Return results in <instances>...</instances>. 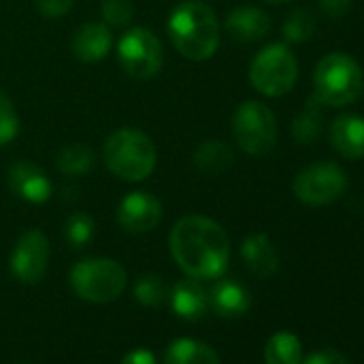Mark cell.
Here are the masks:
<instances>
[{
    "label": "cell",
    "instance_id": "4fadbf2b",
    "mask_svg": "<svg viewBox=\"0 0 364 364\" xmlns=\"http://www.w3.org/2000/svg\"><path fill=\"white\" fill-rule=\"evenodd\" d=\"M330 146L341 156L364 159V118L358 114H341L330 122Z\"/></svg>",
    "mask_w": 364,
    "mask_h": 364
},
{
    "label": "cell",
    "instance_id": "8992f818",
    "mask_svg": "<svg viewBox=\"0 0 364 364\" xmlns=\"http://www.w3.org/2000/svg\"><path fill=\"white\" fill-rule=\"evenodd\" d=\"M251 86L264 97H283L298 82V60L287 43H270L249 67Z\"/></svg>",
    "mask_w": 364,
    "mask_h": 364
},
{
    "label": "cell",
    "instance_id": "2e32d148",
    "mask_svg": "<svg viewBox=\"0 0 364 364\" xmlns=\"http://www.w3.org/2000/svg\"><path fill=\"white\" fill-rule=\"evenodd\" d=\"M270 18L257 7H236L225 20L230 37L238 43H257L270 33Z\"/></svg>",
    "mask_w": 364,
    "mask_h": 364
},
{
    "label": "cell",
    "instance_id": "52a82bcc",
    "mask_svg": "<svg viewBox=\"0 0 364 364\" xmlns=\"http://www.w3.org/2000/svg\"><path fill=\"white\" fill-rule=\"evenodd\" d=\"M232 133L236 144L251 156H264L277 146V118L272 109L259 101H245L232 118Z\"/></svg>",
    "mask_w": 364,
    "mask_h": 364
},
{
    "label": "cell",
    "instance_id": "d6986e66",
    "mask_svg": "<svg viewBox=\"0 0 364 364\" xmlns=\"http://www.w3.org/2000/svg\"><path fill=\"white\" fill-rule=\"evenodd\" d=\"M165 364H221V358L202 341L178 338L169 343L165 351Z\"/></svg>",
    "mask_w": 364,
    "mask_h": 364
},
{
    "label": "cell",
    "instance_id": "83f0119b",
    "mask_svg": "<svg viewBox=\"0 0 364 364\" xmlns=\"http://www.w3.org/2000/svg\"><path fill=\"white\" fill-rule=\"evenodd\" d=\"M135 16V7L131 0H103L101 3V18L103 24L112 28H124L131 24Z\"/></svg>",
    "mask_w": 364,
    "mask_h": 364
},
{
    "label": "cell",
    "instance_id": "7a4b0ae2",
    "mask_svg": "<svg viewBox=\"0 0 364 364\" xmlns=\"http://www.w3.org/2000/svg\"><path fill=\"white\" fill-rule=\"evenodd\" d=\"M167 35L180 56L200 63L208 60L219 50L221 24L206 3L185 0L169 14Z\"/></svg>",
    "mask_w": 364,
    "mask_h": 364
},
{
    "label": "cell",
    "instance_id": "8fae6325",
    "mask_svg": "<svg viewBox=\"0 0 364 364\" xmlns=\"http://www.w3.org/2000/svg\"><path fill=\"white\" fill-rule=\"evenodd\" d=\"M161 217H163L161 202L146 191L127 193L116 210V219L120 228L131 234H146L154 230L161 223Z\"/></svg>",
    "mask_w": 364,
    "mask_h": 364
},
{
    "label": "cell",
    "instance_id": "4dcf8cb0",
    "mask_svg": "<svg viewBox=\"0 0 364 364\" xmlns=\"http://www.w3.org/2000/svg\"><path fill=\"white\" fill-rule=\"evenodd\" d=\"M302 364H349V360L336 349H321L309 358H302Z\"/></svg>",
    "mask_w": 364,
    "mask_h": 364
},
{
    "label": "cell",
    "instance_id": "44dd1931",
    "mask_svg": "<svg viewBox=\"0 0 364 364\" xmlns=\"http://www.w3.org/2000/svg\"><path fill=\"white\" fill-rule=\"evenodd\" d=\"M321 107L323 103L313 95L309 101H306V107L294 118L291 122V135L298 144H313L321 131H323V114H321Z\"/></svg>",
    "mask_w": 364,
    "mask_h": 364
},
{
    "label": "cell",
    "instance_id": "5b68a950",
    "mask_svg": "<svg viewBox=\"0 0 364 364\" xmlns=\"http://www.w3.org/2000/svg\"><path fill=\"white\" fill-rule=\"evenodd\" d=\"M69 283L82 300L92 304H107L124 291L127 272L114 259L92 257L82 259L73 266Z\"/></svg>",
    "mask_w": 364,
    "mask_h": 364
},
{
    "label": "cell",
    "instance_id": "1f68e13d",
    "mask_svg": "<svg viewBox=\"0 0 364 364\" xmlns=\"http://www.w3.org/2000/svg\"><path fill=\"white\" fill-rule=\"evenodd\" d=\"M120 364H156V358H154V353H152L150 349L139 347V349L129 351V353L122 358Z\"/></svg>",
    "mask_w": 364,
    "mask_h": 364
},
{
    "label": "cell",
    "instance_id": "ba28073f",
    "mask_svg": "<svg viewBox=\"0 0 364 364\" xmlns=\"http://www.w3.org/2000/svg\"><path fill=\"white\" fill-rule=\"evenodd\" d=\"M116 54L122 71L133 80H150L163 67L161 39L141 26L131 28L120 37Z\"/></svg>",
    "mask_w": 364,
    "mask_h": 364
},
{
    "label": "cell",
    "instance_id": "d4e9b609",
    "mask_svg": "<svg viewBox=\"0 0 364 364\" xmlns=\"http://www.w3.org/2000/svg\"><path fill=\"white\" fill-rule=\"evenodd\" d=\"M133 296L144 306H161L169 298V287L159 274H141L133 285Z\"/></svg>",
    "mask_w": 364,
    "mask_h": 364
},
{
    "label": "cell",
    "instance_id": "3957f363",
    "mask_svg": "<svg viewBox=\"0 0 364 364\" xmlns=\"http://www.w3.org/2000/svg\"><path fill=\"white\" fill-rule=\"evenodd\" d=\"M107 169L124 182H141L156 167V148L139 129H118L103 146Z\"/></svg>",
    "mask_w": 364,
    "mask_h": 364
},
{
    "label": "cell",
    "instance_id": "e0dca14e",
    "mask_svg": "<svg viewBox=\"0 0 364 364\" xmlns=\"http://www.w3.org/2000/svg\"><path fill=\"white\" fill-rule=\"evenodd\" d=\"M240 255L247 264V268L262 277H274L279 270V253L277 247L272 245V240L266 234H251L245 238L242 247H240Z\"/></svg>",
    "mask_w": 364,
    "mask_h": 364
},
{
    "label": "cell",
    "instance_id": "9a60e30c",
    "mask_svg": "<svg viewBox=\"0 0 364 364\" xmlns=\"http://www.w3.org/2000/svg\"><path fill=\"white\" fill-rule=\"evenodd\" d=\"M167 300L171 302V311L185 321H198L208 311V291L200 279L193 277L178 281L173 289H169Z\"/></svg>",
    "mask_w": 364,
    "mask_h": 364
},
{
    "label": "cell",
    "instance_id": "d6a6232c",
    "mask_svg": "<svg viewBox=\"0 0 364 364\" xmlns=\"http://www.w3.org/2000/svg\"><path fill=\"white\" fill-rule=\"evenodd\" d=\"M268 5H281V3H289V0H264Z\"/></svg>",
    "mask_w": 364,
    "mask_h": 364
},
{
    "label": "cell",
    "instance_id": "7c38bea8",
    "mask_svg": "<svg viewBox=\"0 0 364 364\" xmlns=\"http://www.w3.org/2000/svg\"><path fill=\"white\" fill-rule=\"evenodd\" d=\"M9 187L18 198L26 200L31 204H46L54 191L52 180L46 173V169L31 161H20V163L11 165Z\"/></svg>",
    "mask_w": 364,
    "mask_h": 364
},
{
    "label": "cell",
    "instance_id": "ffe728a7",
    "mask_svg": "<svg viewBox=\"0 0 364 364\" xmlns=\"http://www.w3.org/2000/svg\"><path fill=\"white\" fill-rule=\"evenodd\" d=\"M193 165L202 173L219 176V173H225L234 165V152L221 139H206L193 152Z\"/></svg>",
    "mask_w": 364,
    "mask_h": 364
},
{
    "label": "cell",
    "instance_id": "ac0fdd59",
    "mask_svg": "<svg viewBox=\"0 0 364 364\" xmlns=\"http://www.w3.org/2000/svg\"><path fill=\"white\" fill-rule=\"evenodd\" d=\"M208 306H213V311L221 317H228V319L240 317L251 306V294L247 291V287L242 283L225 279V281H219L210 289Z\"/></svg>",
    "mask_w": 364,
    "mask_h": 364
},
{
    "label": "cell",
    "instance_id": "4316f807",
    "mask_svg": "<svg viewBox=\"0 0 364 364\" xmlns=\"http://www.w3.org/2000/svg\"><path fill=\"white\" fill-rule=\"evenodd\" d=\"M20 133V116L7 92L0 90V146L11 144Z\"/></svg>",
    "mask_w": 364,
    "mask_h": 364
},
{
    "label": "cell",
    "instance_id": "9c48e42d",
    "mask_svg": "<svg viewBox=\"0 0 364 364\" xmlns=\"http://www.w3.org/2000/svg\"><path fill=\"white\" fill-rule=\"evenodd\" d=\"M347 191L343 167L330 161H319L304 167L294 180V193L306 206H328Z\"/></svg>",
    "mask_w": 364,
    "mask_h": 364
},
{
    "label": "cell",
    "instance_id": "603a6c76",
    "mask_svg": "<svg viewBox=\"0 0 364 364\" xmlns=\"http://www.w3.org/2000/svg\"><path fill=\"white\" fill-rule=\"evenodd\" d=\"M56 167L65 176H84L95 167V152L86 144H69L58 152Z\"/></svg>",
    "mask_w": 364,
    "mask_h": 364
},
{
    "label": "cell",
    "instance_id": "6da1fadb",
    "mask_svg": "<svg viewBox=\"0 0 364 364\" xmlns=\"http://www.w3.org/2000/svg\"><path fill=\"white\" fill-rule=\"evenodd\" d=\"M169 251L187 277L217 279L230 264V236L217 221L189 215L171 228Z\"/></svg>",
    "mask_w": 364,
    "mask_h": 364
},
{
    "label": "cell",
    "instance_id": "7402d4cb",
    "mask_svg": "<svg viewBox=\"0 0 364 364\" xmlns=\"http://www.w3.org/2000/svg\"><path fill=\"white\" fill-rule=\"evenodd\" d=\"M266 364H302V343L294 332H274L264 349Z\"/></svg>",
    "mask_w": 364,
    "mask_h": 364
},
{
    "label": "cell",
    "instance_id": "277c9868",
    "mask_svg": "<svg viewBox=\"0 0 364 364\" xmlns=\"http://www.w3.org/2000/svg\"><path fill=\"white\" fill-rule=\"evenodd\" d=\"M315 97L328 107H345L353 103L364 88V73L358 60L345 52L326 54L313 73Z\"/></svg>",
    "mask_w": 364,
    "mask_h": 364
},
{
    "label": "cell",
    "instance_id": "f1b7e54d",
    "mask_svg": "<svg viewBox=\"0 0 364 364\" xmlns=\"http://www.w3.org/2000/svg\"><path fill=\"white\" fill-rule=\"evenodd\" d=\"M39 14L48 20L65 18L73 9V0H35Z\"/></svg>",
    "mask_w": 364,
    "mask_h": 364
},
{
    "label": "cell",
    "instance_id": "30bf717a",
    "mask_svg": "<svg viewBox=\"0 0 364 364\" xmlns=\"http://www.w3.org/2000/svg\"><path fill=\"white\" fill-rule=\"evenodd\" d=\"M50 264V240L43 232L31 230L16 242V249L11 253V272L18 281L26 285L39 283Z\"/></svg>",
    "mask_w": 364,
    "mask_h": 364
},
{
    "label": "cell",
    "instance_id": "5bb4252c",
    "mask_svg": "<svg viewBox=\"0 0 364 364\" xmlns=\"http://www.w3.org/2000/svg\"><path fill=\"white\" fill-rule=\"evenodd\" d=\"M112 43H114V37H112V31L107 24L86 22L75 31V35L71 39V50H73L77 60L97 63L109 54Z\"/></svg>",
    "mask_w": 364,
    "mask_h": 364
},
{
    "label": "cell",
    "instance_id": "484cf974",
    "mask_svg": "<svg viewBox=\"0 0 364 364\" xmlns=\"http://www.w3.org/2000/svg\"><path fill=\"white\" fill-rule=\"evenodd\" d=\"M92 238H95V219L90 215L73 213L65 221V240L73 249H82V247L90 245Z\"/></svg>",
    "mask_w": 364,
    "mask_h": 364
},
{
    "label": "cell",
    "instance_id": "f546056e",
    "mask_svg": "<svg viewBox=\"0 0 364 364\" xmlns=\"http://www.w3.org/2000/svg\"><path fill=\"white\" fill-rule=\"evenodd\" d=\"M353 0H317L319 11L330 20H341L351 11Z\"/></svg>",
    "mask_w": 364,
    "mask_h": 364
},
{
    "label": "cell",
    "instance_id": "cb8c5ba5",
    "mask_svg": "<svg viewBox=\"0 0 364 364\" xmlns=\"http://www.w3.org/2000/svg\"><path fill=\"white\" fill-rule=\"evenodd\" d=\"M281 31H283L285 43H306L317 31V22L309 9H294L285 18Z\"/></svg>",
    "mask_w": 364,
    "mask_h": 364
}]
</instances>
